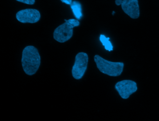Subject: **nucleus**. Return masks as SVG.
<instances>
[{
  "instance_id": "nucleus-1",
  "label": "nucleus",
  "mask_w": 159,
  "mask_h": 121,
  "mask_svg": "<svg viewBox=\"0 0 159 121\" xmlns=\"http://www.w3.org/2000/svg\"><path fill=\"white\" fill-rule=\"evenodd\" d=\"M21 61L23 69L27 74L32 75L35 74L41 64L39 50L33 46L26 47L22 53Z\"/></svg>"
},
{
  "instance_id": "nucleus-2",
  "label": "nucleus",
  "mask_w": 159,
  "mask_h": 121,
  "mask_svg": "<svg viewBox=\"0 0 159 121\" xmlns=\"http://www.w3.org/2000/svg\"><path fill=\"white\" fill-rule=\"evenodd\" d=\"M97 67L102 73L110 76H119L123 71L124 63L122 62H113L102 58L99 55L94 57Z\"/></svg>"
},
{
  "instance_id": "nucleus-3",
  "label": "nucleus",
  "mask_w": 159,
  "mask_h": 121,
  "mask_svg": "<svg viewBox=\"0 0 159 121\" xmlns=\"http://www.w3.org/2000/svg\"><path fill=\"white\" fill-rule=\"evenodd\" d=\"M65 20L66 22L57 27L53 33L54 39L60 43L69 40L73 35V28L80 25V21L75 19Z\"/></svg>"
},
{
  "instance_id": "nucleus-4",
  "label": "nucleus",
  "mask_w": 159,
  "mask_h": 121,
  "mask_svg": "<svg viewBox=\"0 0 159 121\" xmlns=\"http://www.w3.org/2000/svg\"><path fill=\"white\" fill-rule=\"evenodd\" d=\"M88 56L84 52H80L75 57V62L72 68V75L76 80L81 79L87 69Z\"/></svg>"
},
{
  "instance_id": "nucleus-5",
  "label": "nucleus",
  "mask_w": 159,
  "mask_h": 121,
  "mask_svg": "<svg viewBox=\"0 0 159 121\" xmlns=\"http://www.w3.org/2000/svg\"><path fill=\"white\" fill-rule=\"evenodd\" d=\"M117 6H121L123 11L131 18L136 19L140 16L138 0H115Z\"/></svg>"
},
{
  "instance_id": "nucleus-6",
  "label": "nucleus",
  "mask_w": 159,
  "mask_h": 121,
  "mask_svg": "<svg viewBox=\"0 0 159 121\" xmlns=\"http://www.w3.org/2000/svg\"><path fill=\"white\" fill-rule=\"evenodd\" d=\"M115 88L121 97L127 99L138 89L137 83L131 80H124L118 82L115 85Z\"/></svg>"
},
{
  "instance_id": "nucleus-7",
  "label": "nucleus",
  "mask_w": 159,
  "mask_h": 121,
  "mask_svg": "<svg viewBox=\"0 0 159 121\" xmlns=\"http://www.w3.org/2000/svg\"><path fill=\"white\" fill-rule=\"evenodd\" d=\"M16 18L22 23H34L40 20L41 14L37 9L28 8L18 11L16 13Z\"/></svg>"
},
{
  "instance_id": "nucleus-8",
  "label": "nucleus",
  "mask_w": 159,
  "mask_h": 121,
  "mask_svg": "<svg viewBox=\"0 0 159 121\" xmlns=\"http://www.w3.org/2000/svg\"><path fill=\"white\" fill-rule=\"evenodd\" d=\"M70 8L73 12V15L77 20H80L82 17V8L80 2L73 1L70 5Z\"/></svg>"
},
{
  "instance_id": "nucleus-9",
  "label": "nucleus",
  "mask_w": 159,
  "mask_h": 121,
  "mask_svg": "<svg viewBox=\"0 0 159 121\" xmlns=\"http://www.w3.org/2000/svg\"><path fill=\"white\" fill-rule=\"evenodd\" d=\"M99 40L102 43L103 45L105 47V49L109 51H111L113 50V46L111 44V42L110 41V38L106 37L103 34H101L99 37Z\"/></svg>"
},
{
  "instance_id": "nucleus-10",
  "label": "nucleus",
  "mask_w": 159,
  "mask_h": 121,
  "mask_svg": "<svg viewBox=\"0 0 159 121\" xmlns=\"http://www.w3.org/2000/svg\"><path fill=\"white\" fill-rule=\"evenodd\" d=\"M16 1L29 5H33L35 2V0H16Z\"/></svg>"
},
{
  "instance_id": "nucleus-11",
  "label": "nucleus",
  "mask_w": 159,
  "mask_h": 121,
  "mask_svg": "<svg viewBox=\"0 0 159 121\" xmlns=\"http://www.w3.org/2000/svg\"><path fill=\"white\" fill-rule=\"evenodd\" d=\"M60 1L66 4L70 5L72 2V0H60Z\"/></svg>"
}]
</instances>
